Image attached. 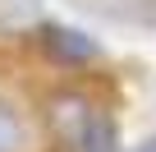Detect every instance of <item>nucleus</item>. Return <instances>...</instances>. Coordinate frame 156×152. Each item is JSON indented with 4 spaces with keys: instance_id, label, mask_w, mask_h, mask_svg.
<instances>
[{
    "instance_id": "obj_4",
    "label": "nucleus",
    "mask_w": 156,
    "mask_h": 152,
    "mask_svg": "<svg viewBox=\"0 0 156 152\" xmlns=\"http://www.w3.org/2000/svg\"><path fill=\"white\" fill-rule=\"evenodd\" d=\"M133 152H156V134H151V138H142V143H138Z\"/></svg>"
},
{
    "instance_id": "obj_3",
    "label": "nucleus",
    "mask_w": 156,
    "mask_h": 152,
    "mask_svg": "<svg viewBox=\"0 0 156 152\" xmlns=\"http://www.w3.org/2000/svg\"><path fill=\"white\" fill-rule=\"evenodd\" d=\"M23 143H28L23 115L14 111L9 97H0V152H23Z\"/></svg>"
},
{
    "instance_id": "obj_1",
    "label": "nucleus",
    "mask_w": 156,
    "mask_h": 152,
    "mask_svg": "<svg viewBox=\"0 0 156 152\" xmlns=\"http://www.w3.org/2000/svg\"><path fill=\"white\" fill-rule=\"evenodd\" d=\"M41 46L60 60V65H87L97 60V42L78 28H60V23H46L41 28Z\"/></svg>"
},
{
    "instance_id": "obj_2",
    "label": "nucleus",
    "mask_w": 156,
    "mask_h": 152,
    "mask_svg": "<svg viewBox=\"0 0 156 152\" xmlns=\"http://www.w3.org/2000/svg\"><path fill=\"white\" fill-rule=\"evenodd\" d=\"M78 147L83 152H119V129L106 111H83L78 120Z\"/></svg>"
}]
</instances>
